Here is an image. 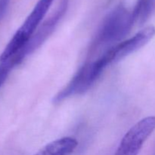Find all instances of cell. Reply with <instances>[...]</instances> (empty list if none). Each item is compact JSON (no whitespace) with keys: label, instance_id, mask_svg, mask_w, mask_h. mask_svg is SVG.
<instances>
[{"label":"cell","instance_id":"obj_1","mask_svg":"<svg viewBox=\"0 0 155 155\" xmlns=\"http://www.w3.org/2000/svg\"><path fill=\"white\" fill-rule=\"evenodd\" d=\"M132 12L119 5L106 16L100 26L90 48L93 52L101 45L117 42L125 37L134 25Z\"/></svg>","mask_w":155,"mask_h":155},{"label":"cell","instance_id":"obj_2","mask_svg":"<svg viewBox=\"0 0 155 155\" xmlns=\"http://www.w3.org/2000/svg\"><path fill=\"white\" fill-rule=\"evenodd\" d=\"M54 0H39L24 22L16 31L0 55V62L5 61L21 52L40 26Z\"/></svg>","mask_w":155,"mask_h":155},{"label":"cell","instance_id":"obj_3","mask_svg":"<svg viewBox=\"0 0 155 155\" xmlns=\"http://www.w3.org/2000/svg\"><path fill=\"white\" fill-rule=\"evenodd\" d=\"M105 67L99 58L85 64L71 79L68 85L55 95L54 102H60L72 95L82 94L87 91L101 76Z\"/></svg>","mask_w":155,"mask_h":155},{"label":"cell","instance_id":"obj_4","mask_svg":"<svg viewBox=\"0 0 155 155\" xmlns=\"http://www.w3.org/2000/svg\"><path fill=\"white\" fill-rule=\"evenodd\" d=\"M154 130L155 117H147L141 120L126 133L115 155H138Z\"/></svg>","mask_w":155,"mask_h":155},{"label":"cell","instance_id":"obj_5","mask_svg":"<svg viewBox=\"0 0 155 155\" xmlns=\"http://www.w3.org/2000/svg\"><path fill=\"white\" fill-rule=\"evenodd\" d=\"M154 35L155 27L154 26H148L138 32L133 37L112 46L100 57L106 67H107L111 63L118 61L145 46Z\"/></svg>","mask_w":155,"mask_h":155},{"label":"cell","instance_id":"obj_6","mask_svg":"<svg viewBox=\"0 0 155 155\" xmlns=\"http://www.w3.org/2000/svg\"><path fill=\"white\" fill-rule=\"evenodd\" d=\"M68 0H61L59 5L55 9L54 12H53L48 18H47L42 24L39 27L36 33L33 34L31 39L27 44L24 49L15 55L16 58L21 63L26 56L30 54L33 51H34L36 48H39L45 40L51 34L54 30L55 29L58 23L61 20V18L64 16L68 8Z\"/></svg>","mask_w":155,"mask_h":155},{"label":"cell","instance_id":"obj_7","mask_svg":"<svg viewBox=\"0 0 155 155\" xmlns=\"http://www.w3.org/2000/svg\"><path fill=\"white\" fill-rule=\"evenodd\" d=\"M78 142L72 137H64L50 142L34 155H71Z\"/></svg>","mask_w":155,"mask_h":155}]
</instances>
